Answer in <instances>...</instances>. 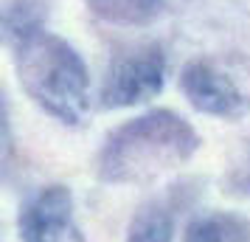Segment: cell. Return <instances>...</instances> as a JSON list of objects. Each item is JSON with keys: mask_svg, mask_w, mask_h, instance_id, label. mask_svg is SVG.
Instances as JSON below:
<instances>
[{"mask_svg": "<svg viewBox=\"0 0 250 242\" xmlns=\"http://www.w3.org/2000/svg\"><path fill=\"white\" fill-rule=\"evenodd\" d=\"M200 135L183 115L152 110L118 127L99 155V175L107 183H149L191 158Z\"/></svg>", "mask_w": 250, "mask_h": 242, "instance_id": "1", "label": "cell"}, {"mask_svg": "<svg viewBox=\"0 0 250 242\" xmlns=\"http://www.w3.org/2000/svg\"><path fill=\"white\" fill-rule=\"evenodd\" d=\"M14 59L23 90L42 110L65 124L82 121L90 104V76L76 48L51 31H40L14 45Z\"/></svg>", "mask_w": 250, "mask_h": 242, "instance_id": "2", "label": "cell"}, {"mask_svg": "<svg viewBox=\"0 0 250 242\" xmlns=\"http://www.w3.org/2000/svg\"><path fill=\"white\" fill-rule=\"evenodd\" d=\"M180 88L200 113L242 118L250 110V65L236 54L191 59L180 73Z\"/></svg>", "mask_w": 250, "mask_h": 242, "instance_id": "3", "label": "cell"}, {"mask_svg": "<svg viewBox=\"0 0 250 242\" xmlns=\"http://www.w3.org/2000/svg\"><path fill=\"white\" fill-rule=\"evenodd\" d=\"M163 73L166 59L158 45H144L118 57L102 88L104 107H132L158 96L163 88Z\"/></svg>", "mask_w": 250, "mask_h": 242, "instance_id": "4", "label": "cell"}, {"mask_svg": "<svg viewBox=\"0 0 250 242\" xmlns=\"http://www.w3.org/2000/svg\"><path fill=\"white\" fill-rule=\"evenodd\" d=\"M23 242H84L73 222V195L68 186L40 189L20 214Z\"/></svg>", "mask_w": 250, "mask_h": 242, "instance_id": "5", "label": "cell"}, {"mask_svg": "<svg viewBox=\"0 0 250 242\" xmlns=\"http://www.w3.org/2000/svg\"><path fill=\"white\" fill-rule=\"evenodd\" d=\"M48 6L45 0H12L3 12V34L9 45H20L23 40L45 31Z\"/></svg>", "mask_w": 250, "mask_h": 242, "instance_id": "6", "label": "cell"}, {"mask_svg": "<svg viewBox=\"0 0 250 242\" xmlns=\"http://www.w3.org/2000/svg\"><path fill=\"white\" fill-rule=\"evenodd\" d=\"M186 242H250V222L236 214H205L186 228Z\"/></svg>", "mask_w": 250, "mask_h": 242, "instance_id": "7", "label": "cell"}, {"mask_svg": "<svg viewBox=\"0 0 250 242\" xmlns=\"http://www.w3.org/2000/svg\"><path fill=\"white\" fill-rule=\"evenodd\" d=\"M90 9L107 23L141 25L155 20L166 0H87Z\"/></svg>", "mask_w": 250, "mask_h": 242, "instance_id": "8", "label": "cell"}, {"mask_svg": "<svg viewBox=\"0 0 250 242\" xmlns=\"http://www.w3.org/2000/svg\"><path fill=\"white\" fill-rule=\"evenodd\" d=\"M174 222L160 203H149L135 211L126 228V242H171Z\"/></svg>", "mask_w": 250, "mask_h": 242, "instance_id": "9", "label": "cell"}, {"mask_svg": "<svg viewBox=\"0 0 250 242\" xmlns=\"http://www.w3.org/2000/svg\"><path fill=\"white\" fill-rule=\"evenodd\" d=\"M239 186H242L245 192H250V172H245L242 177H239Z\"/></svg>", "mask_w": 250, "mask_h": 242, "instance_id": "10", "label": "cell"}]
</instances>
